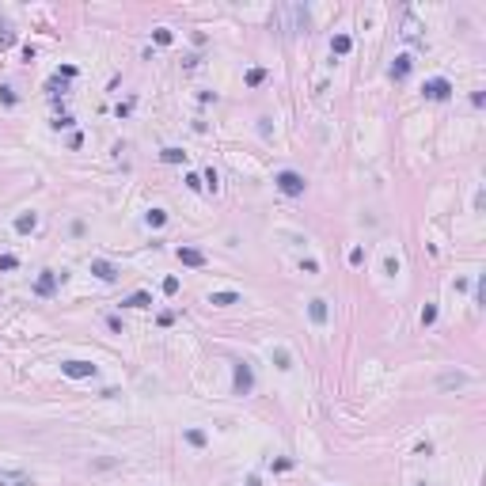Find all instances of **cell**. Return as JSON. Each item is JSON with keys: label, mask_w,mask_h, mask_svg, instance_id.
<instances>
[{"label": "cell", "mask_w": 486, "mask_h": 486, "mask_svg": "<svg viewBox=\"0 0 486 486\" xmlns=\"http://www.w3.org/2000/svg\"><path fill=\"white\" fill-rule=\"evenodd\" d=\"M349 266H365V247H353V251H349Z\"/></svg>", "instance_id": "obj_28"}, {"label": "cell", "mask_w": 486, "mask_h": 486, "mask_svg": "<svg viewBox=\"0 0 486 486\" xmlns=\"http://www.w3.org/2000/svg\"><path fill=\"white\" fill-rule=\"evenodd\" d=\"M91 274L99 277V281H118V266L106 262V258H91Z\"/></svg>", "instance_id": "obj_11"}, {"label": "cell", "mask_w": 486, "mask_h": 486, "mask_svg": "<svg viewBox=\"0 0 486 486\" xmlns=\"http://www.w3.org/2000/svg\"><path fill=\"white\" fill-rule=\"evenodd\" d=\"M182 437H186V444H194V448H205V444H209V437H205V429H186V433H182Z\"/></svg>", "instance_id": "obj_18"}, {"label": "cell", "mask_w": 486, "mask_h": 486, "mask_svg": "<svg viewBox=\"0 0 486 486\" xmlns=\"http://www.w3.org/2000/svg\"><path fill=\"white\" fill-rule=\"evenodd\" d=\"M144 225H148V228H163V225H167V209H148V213H144Z\"/></svg>", "instance_id": "obj_17"}, {"label": "cell", "mask_w": 486, "mask_h": 486, "mask_svg": "<svg viewBox=\"0 0 486 486\" xmlns=\"http://www.w3.org/2000/svg\"><path fill=\"white\" fill-rule=\"evenodd\" d=\"M274 186L285 194V198H304L308 182H304V175H300V171H277L274 175Z\"/></svg>", "instance_id": "obj_2"}, {"label": "cell", "mask_w": 486, "mask_h": 486, "mask_svg": "<svg viewBox=\"0 0 486 486\" xmlns=\"http://www.w3.org/2000/svg\"><path fill=\"white\" fill-rule=\"evenodd\" d=\"M122 304H125V308H148V304H152V296H148V293H144V289H141V293H133V296H125V300H122Z\"/></svg>", "instance_id": "obj_19"}, {"label": "cell", "mask_w": 486, "mask_h": 486, "mask_svg": "<svg viewBox=\"0 0 486 486\" xmlns=\"http://www.w3.org/2000/svg\"><path fill=\"white\" fill-rule=\"evenodd\" d=\"M452 91H456V87L444 80V76H433V80H425V84H422V95H425L429 103H444V99H452Z\"/></svg>", "instance_id": "obj_4"}, {"label": "cell", "mask_w": 486, "mask_h": 486, "mask_svg": "<svg viewBox=\"0 0 486 486\" xmlns=\"http://www.w3.org/2000/svg\"><path fill=\"white\" fill-rule=\"evenodd\" d=\"M15 266H19L15 255H0V270H15Z\"/></svg>", "instance_id": "obj_32"}, {"label": "cell", "mask_w": 486, "mask_h": 486, "mask_svg": "<svg viewBox=\"0 0 486 486\" xmlns=\"http://www.w3.org/2000/svg\"><path fill=\"white\" fill-rule=\"evenodd\" d=\"M266 80V69H247V87H258Z\"/></svg>", "instance_id": "obj_24"}, {"label": "cell", "mask_w": 486, "mask_h": 486, "mask_svg": "<svg viewBox=\"0 0 486 486\" xmlns=\"http://www.w3.org/2000/svg\"><path fill=\"white\" fill-rule=\"evenodd\" d=\"M129 110H133V103H118V106H114V114H118V118H125Z\"/></svg>", "instance_id": "obj_37"}, {"label": "cell", "mask_w": 486, "mask_h": 486, "mask_svg": "<svg viewBox=\"0 0 486 486\" xmlns=\"http://www.w3.org/2000/svg\"><path fill=\"white\" fill-rule=\"evenodd\" d=\"M8 46H15V31H12V27L0 31V50H8Z\"/></svg>", "instance_id": "obj_27"}, {"label": "cell", "mask_w": 486, "mask_h": 486, "mask_svg": "<svg viewBox=\"0 0 486 486\" xmlns=\"http://www.w3.org/2000/svg\"><path fill=\"white\" fill-rule=\"evenodd\" d=\"M293 468V460H289V456H281V460H274V471H289Z\"/></svg>", "instance_id": "obj_36"}, {"label": "cell", "mask_w": 486, "mask_h": 486, "mask_svg": "<svg viewBox=\"0 0 486 486\" xmlns=\"http://www.w3.org/2000/svg\"><path fill=\"white\" fill-rule=\"evenodd\" d=\"M152 42H156V46H171V42H175V34L167 31V27H156V31H152Z\"/></svg>", "instance_id": "obj_22"}, {"label": "cell", "mask_w": 486, "mask_h": 486, "mask_svg": "<svg viewBox=\"0 0 486 486\" xmlns=\"http://www.w3.org/2000/svg\"><path fill=\"white\" fill-rule=\"evenodd\" d=\"M106 327H110V330H114V334H122V330H125V327H122V319H118V315H110V319H106Z\"/></svg>", "instance_id": "obj_35"}, {"label": "cell", "mask_w": 486, "mask_h": 486, "mask_svg": "<svg viewBox=\"0 0 486 486\" xmlns=\"http://www.w3.org/2000/svg\"><path fill=\"white\" fill-rule=\"evenodd\" d=\"M274 19H277V31L281 34H296V31H304V27H308V8L304 4H281L277 12H274Z\"/></svg>", "instance_id": "obj_1"}, {"label": "cell", "mask_w": 486, "mask_h": 486, "mask_svg": "<svg viewBox=\"0 0 486 486\" xmlns=\"http://www.w3.org/2000/svg\"><path fill=\"white\" fill-rule=\"evenodd\" d=\"M34 228H38V217H34V213H19V217H15V232H19V236H31Z\"/></svg>", "instance_id": "obj_15"}, {"label": "cell", "mask_w": 486, "mask_h": 486, "mask_svg": "<svg viewBox=\"0 0 486 486\" xmlns=\"http://www.w3.org/2000/svg\"><path fill=\"white\" fill-rule=\"evenodd\" d=\"M274 365H277V368H293V353H289L285 346H277V349H274Z\"/></svg>", "instance_id": "obj_21"}, {"label": "cell", "mask_w": 486, "mask_h": 486, "mask_svg": "<svg viewBox=\"0 0 486 486\" xmlns=\"http://www.w3.org/2000/svg\"><path fill=\"white\" fill-rule=\"evenodd\" d=\"M349 50H353V38H349V34H334V38H330V53L346 57Z\"/></svg>", "instance_id": "obj_16"}, {"label": "cell", "mask_w": 486, "mask_h": 486, "mask_svg": "<svg viewBox=\"0 0 486 486\" xmlns=\"http://www.w3.org/2000/svg\"><path fill=\"white\" fill-rule=\"evenodd\" d=\"M471 384V376L468 372H444L441 380H437V387H441V391H452V387H468Z\"/></svg>", "instance_id": "obj_13"}, {"label": "cell", "mask_w": 486, "mask_h": 486, "mask_svg": "<svg viewBox=\"0 0 486 486\" xmlns=\"http://www.w3.org/2000/svg\"><path fill=\"white\" fill-rule=\"evenodd\" d=\"M0 103H4V106H15V91H12V87H0Z\"/></svg>", "instance_id": "obj_29"}, {"label": "cell", "mask_w": 486, "mask_h": 486, "mask_svg": "<svg viewBox=\"0 0 486 486\" xmlns=\"http://www.w3.org/2000/svg\"><path fill=\"white\" fill-rule=\"evenodd\" d=\"M418 486H425V482H418Z\"/></svg>", "instance_id": "obj_39"}, {"label": "cell", "mask_w": 486, "mask_h": 486, "mask_svg": "<svg viewBox=\"0 0 486 486\" xmlns=\"http://www.w3.org/2000/svg\"><path fill=\"white\" fill-rule=\"evenodd\" d=\"M239 293H236V289H220V293H209V304L213 308H232V304H239Z\"/></svg>", "instance_id": "obj_14"}, {"label": "cell", "mask_w": 486, "mask_h": 486, "mask_svg": "<svg viewBox=\"0 0 486 486\" xmlns=\"http://www.w3.org/2000/svg\"><path fill=\"white\" fill-rule=\"evenodd\" d=\"M232 391L236 395H251L255 391V372L247 361H232Z\"/></svg>", "instance_id": "obj_3"}, {"label": "cell", "mask_w": 486, "mask_h": 486, "mask_svg": "<svg viewBox=\"0 0 486 486\" xmlns=\"http://www.w3.org/2000/svg\"><path fill=\"white\" fill-rule=\"evenodd\" d=\"M410 69H414V57H410V53H399V57L391 61V80H395V84L406 80V76H410Z\"/></svg>", "instance_id": "obj_8"}, {"label": "cell", "mask_w": 486, "mask_h": 486, "mask_svg": "<svg viewBox=\"0 0 486 486\" xmlns=\"http://www.w3.org/2000/svg\"><path fill=\"white\" fill-rule=\"evenodd\" d=\"M61 372L72 376V380H87V376H95V365L91 361H61Z\"/></svg>", "instance_id": "obj_5"}, {"label": "cell", "mask_w": 486, "mask_h": 486, "mask_svg": "<svg viewBox=\"0 0 486 486\" xmlns=\"http://www.w3.org/2000/svg\"><path fill=\"white\" fill-rule=\"evenodd\" d=\"M57 76H61V80H72V76H76V65H61V69H57Z\"/></svg>", "instance_id": "obj_34"}, {"label": "cell", "mask_w": 486, "mask_h": 486, "mask_svg": "<svg viewBox=\"0 0 486 486\" xmlns=\"http://www.w3.org/2000/svg\"><path fill=\"white\" fill-rule=\"evenodd\" d=\"M34 293H38V296H53V293H57V274H53V270H42V274H38Z\"/></svg>", "instance_id": "obj_9"}, {"label": "cell", "mask_w": 486, "mask_h": 486, "mask_svg": "<svg viewBox=\"0 0 486 486\" xmlns=\"http://www.w3.org/2000/svg\"><path fill=\"white\" fill-rule=\"evenodd\" d=\"M160 160H163V163H182V160H186V152L175 148V144H167V148L160 152Z\"/></svg>", "instance_id": "obj_20"}, {"label": "cell", "mask_w": 486, "mask_h": 486, "mask_svg": "<svg viewBox=\"0 0 486 486\" xmlns=\"http://www.w3.org/2000/svg\"><path fill=\"white\" fill-rule=\"evenodd\" d=\"M308 319H312L315 327H323L327 319H330V308H327V300L323 296H315V300H308Z\"/></svg>", "instance_id": "obj_6"}, {"label": "cell", "mask_w": 486, "mask_h": 486, "mask_svg": "<svg viewBox=\"0 0 486 486\" xmlns=\"http://www.w3.org/2000/svg\"><path fill=\"white\" fill-rule=\"evenodd\" d=\"M163 293H167V296L179 293V277H163Z\"/></svg>", "instance_id": "obj_30"}, {"label": "cell", "mask_w": 486, "mask_h": 486, "mask_svg": "<svg viewBox=\"0 0 486 486\" xmlns=\"http://www.w3.org/2000/svg\"><path fill=\"white\" fill-rule=\"evenodd\" d=\"M437 323V304H425L422 308V327H433Z\"/></svg>", "instance_id": "obj_23"}, {"label": "cell", "mask_w": 486, "mask_h": 486, "mask_svg": "<svg viewBox=\"0 0 486 486\" xmlns=\"http://www.w3.org/2000/svg\"><path fill=\"white\" fill-rule=\"evenodd\" d=\"M72 125H76L72 114H57V118H53V129H72Z\"/></svg>", "instance_id": "obj_25"}, {"label": "cell", "mask_w": 486, "mask_h": 486, "mask_svg": "<svg viewBox=\"0 0 486 486\" xmlns=\"http://www.w3.org/2000/svg\"><path fill=\"white\" fill-rule=\"evenodd\" d=\"M175 255H179V262H182V266H194V270L209 262V258H205V251H198V247H179Z\"/></svg>", "instance_id": "obj_7"}, {"label": "cell", "mask_w": 486, "mask_h": 486, "mask_svg": "<svg viewBox=\"0 0 486 486\" xmlns=\"http://www.w3.org/2000/svg\"><path fill=\"white\" fill-rule=\"evenodd\" d=\"M46 91H50V95H57V91H65V80H61V76H53V80L46 84Z\"/></svg>", "instance_id": "obj_31"}, {"label": "cell", "mask_w": 486, "mask_h": 486, "mask_svg": "<svg viewBox=\"0 0 486 486\" xmlns=\"http://www.w3.org/2000/svg\"><path fill=\"white\" fill-rule=\"evenodd\" d=\"M186 186L190 190H205V182H201V175H186Z\"/></svg>", "instance_id": "obj_33"}, {"label": "cell", "mask_w": 486, "mask_h": 486, "mask_svg": "<svg viewBox=\"0 0 486 486\" xmlns=\"http://www.w3.org/2000/svg\"><path fill=\"white\" fill-rule=\"evenodd\" d=\"M403 38H406V42H414V46H425V42H422V23H418L410 12L403 15Z\"/></svg>", "instance_id": "obj_10"}, {"label": "cell", "mask_w": 486, "mask_h": 486, "mask_svg": "<svg viewBox=\"0 0 486 486\" xmlns=\"http://www.w3.org/2000/svg\"><path fill=\"white\" fill-rule=\"evenodd\" d=\"M175 323V312H160V327H171Z\"/></svg>", "instance_id": "obj_38"}, {"label": "cell", "mask_w": 486, "mask_h": 486, "mask_svg": "<svg viewBox=\"0 0 486 486\" xmlns=\"http://www.w3.org/2000/svg\"><path fill=\"white\" fill-rule=\"evenodd\" d=\"M201 182H205V186H209L213 194H217V190H220V175H217V171H213V167L205 171V179H201Z\"/></svg>", "instance_id": "obj_26"}, {"label": "cell", "mask_w": 486, "mask_h": 486, "mask_svg": "<svg viewBox=\"0 0 486 486\" xmlns=\"http://www.w3.org/2000/svg\"><path fill=\"white\" fill-rule=\"evenodd\" d=\"M0 486H34V479L27 471H8L0 468Z\"/></svg>", "instance_id": "obj_12"}]
</instances>
